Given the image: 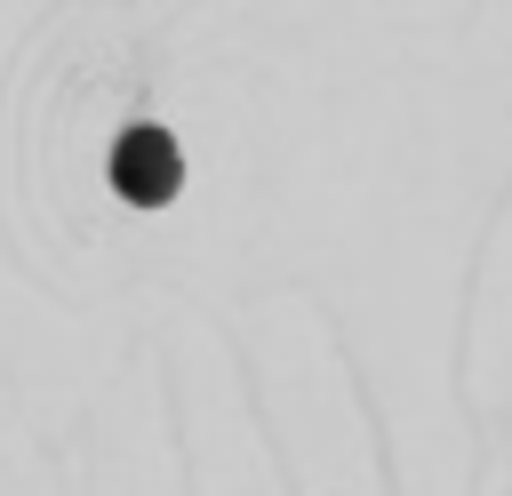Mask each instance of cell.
<instances>
[{"label":"cell","instance_id":"6da1fadb","mask_svg":"<svg viewBox=\"0 0 512 496\" xmlns=\"http://www.w3.org/2000/svg\"><path fill=\"white\" fill-rule=\"evenodd\" d=\"M112 184H120L128 200L160 208V200L176 192V144H168L160 128H128V136L112 144Z\"/></svg>","mask_w":512,"mask_h":496}]
</instances>
